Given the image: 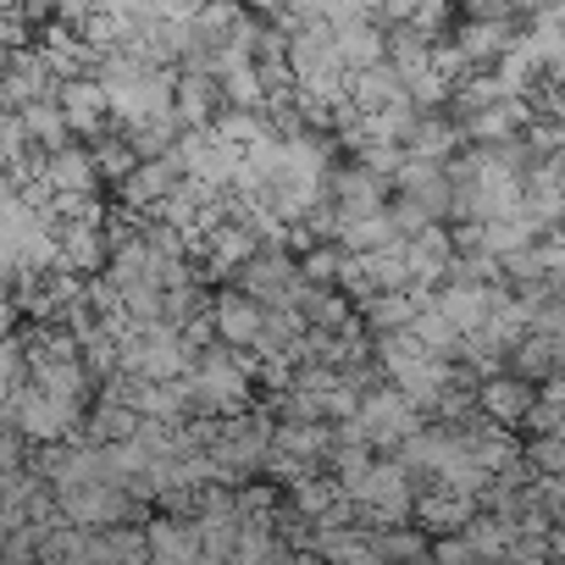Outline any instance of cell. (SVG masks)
<instances>
[{
	"mask_svg": "<svg viewBox=\"0 0 565 565\" xmlns=\"http://www.w3.org/2000/svg\"><path fill=\"white\" fill-rule=\"evenodd\" d=\"M145 532H150V565H194L205 554L200 515H156Z\"/></svg>",
	"mask_w": 565,
	"mask_h": 565,
	"instance_id": "5bb4252c",
	"label": "cell"
},
{
	"mask_svg": "<svg viewBox=\"0 0 565 565\" xmlns=\"http://www.w3.org/2000/svg\"><path fill=\"white\" fill-rule=\"evenodd\" d=\"M477 510H482V504H477L471 493H455V488H427V493L416 499V526H422L427 537H449V532H466Z\"/></svg>",
	"mask_w": 565,
	"mask_h": 565,
	"instance_id": "e0dca14e",
	"label": "cell"
},
{
	"mask_svg": "<svg viewBox=\"0 0 565 565\" xmlns=\"http://www.w3.org/2000/svg\"><path fill=\"white\" fill-rule=\"evenodd\" d=\"M433 559H438V565H482V559H477V548L466 543V532L433 537Z\"/></svg>",
	"mask_w": 565,
	"mask_h": 565,
	"instance_id": "74e56055",
	"label": "cell"
},
{
	"mask_svg": "<svg viewBox=\"0 0 565 565\" xmlns=\"http://www.w3.org/2000/svg\"><path fill=\"white\" fill-rule=\"evenodd\" d=\"M45 178H51V189L56 194H100V161H95V150H78V145H67V150H56V156H45Z\"/></svg>",
	"mask_w": 565,
	"mask_h": 565,
	"instance_id": "d6986e66",
	"label": "cell"
},
{
	"mask_svg": "<svg viewBox=\"0 0 565 565\" xmlns=\"http://www.w3.org/2000/svg\"><path fill=\"white\" fill-rule=\"evenodd\" d=\"M139 427H145V416H139L134 405H122V399L100 394V399L89 405L84 438H89V444H128V438H139Z\"/></svg>",
	"mask_w": 565,
	"mask_h": 565,
	"instance_id": "44dd1931",
	"label": "cell"
},
{
	"mask_svg": "<svg viewBox=\"0 0 565 565\" xmlns=\"http://www.w3.org/2000/svg\"><path fill=\"white\" fill-rule=\"evenodd\" d=\"M7 422H18L29 433V444H62V438H84V405L78 399H62V394H45L40 383H29L23 394L7 399Z\"/></svg>",
	"mask_w": 565,
	"mask_h": 565,
	"instance_id": "7a4b0ae2",
	"label": "cell"
},
{
	"mask_svg": "<svg viewBox=\"0 0 565 565\" xmlns=\"http://www.w3.org/2000/svg\"><path fill=\"white\" fill-rule=\"evenodd\" d=\"M328 194H333L339 216H383L394 205V178L372 172L366 161H350V167H333Z\"/></svg>",
	"mask_w": 565,
	"mask_h": 565,
	"instance_id": "52a82bcc",
	"label": "cell"
},
{
	"mask_svg": "<svg viewBox=\"0 0 565 565\" xmlns=\"http://www.w3.org/2000/svg\"><path fill=\"white\" fill-rule=\"evenodd\" d=\"M172 161L183 167V178H194V183H205V189H222V194H233V183H238V172H244V150L227 145V139H216L211 128H189V134L178 139Z\"/></svg>",
	"mask_w": 565,
	"mask_h": 565,
	"instance_id": "5b68a950",
	"label": "cell"
},
{
	"mask_svg": "<svg viewBox=\"0 0 565 565\" xmlns=\"http://www.w3.org/2000/svg\"><path fill=\"white\" fill-rule=\"evenodd\" d=\"M211 134H216V139H227V145H238V150H249L255 139H266V134H271V122H266V111L222 106V117L211 122Z\"/></svg>",
	"mask_w": 565,
	"mask_h": 565,
	"instance_id": "836d02e7",
	"label": "cell"
},
{
	"mask_svg": "<svg viewBox=\"0 0 565 565\" xmlns=\"http://www.w3.org/2000/svg\"><path fill=\"white\" fill-rule=\"evenodd\" d=\"M455 45L471 56L477 73H493L515 45H521V18H493V12H471L455 29Z\"/></svg>",
	"mask_w": 565,
	"mask_h": 565,
	"instance_id": "8992f818",
	"label": "cell"
},
{
	"mask_svg": "<svg viewBox=\"0 0 565 565\" xmlns=\"http://www.w3.org/2000/svg\"><path fill=\"white\" fill-rule=\"evenodd\" d=\"M62 111H67V122H73V134L78 139H100L106 134V122H111V89L100 84V78H62Z\"/></svg>",
	"mask_w": 565,
	"mask_h": 565,
	"instance_id": "4fadbf2b",
	"label": "cell"
},
{
	"mask_svg": "<svg viewBox=\"0 0 565 565\" xmlns=\"http://www.w3.org/2000/svg\"><path fill=\"white\" fill-rule=\"evenodd\" d=\"M372 548H377V559H388V565H416V559L433 554V537H427L416 521H405V526H377V532H372Z\"/></svg>",
	"mask_w": 565,
	"mask_h": 565,
	"instance_id": "484cf974",
	"label": "cell"
},
{
	"mask_svg": "<svg viewBox=\"0 0 565 565\" xmlns=\"http://www.w3.org/2000/svg\"><path fill=\"white\" fill-rule=\"evenodd\" d=\"M427 411L416 405V399H405L394 383H372L366 388V399H361V433H366V444L372 449H383V455H399L427 422H422Z\"/></svg>",
	"mask_w": 565,
	"mask_h": 565,
	"instance_id": "3957f363",
	"label": "cell"
},
{
	"mask_svg": "<svg viewBox=\"0 0 565 565\" xmlns=\"http://www.w3.org/2000/svg\"><path fill=\"white\" fill-rule=\"evenodd\" d=\"M526 466H532L537 477H565V438H559V433L532 438V444H526Z\"/></svg>",
	"mask_w": 565,
	"mask_h": 565,
	"instance_id": "e575fe53",
	"label": "cell"
},
{
	"mask_svg": "<svg viewBox=\"0 0 565 565\" xmlns=\"http://www.w3.org/2000/svg\"><path fill=\"white\" fill-rule=\"evenodd\" d=\"M222 95H227V106H244V111H266V106H271V89H266V78H260V62L233 67V73L222 78Z\"/></svg>",
	"mask_w": 565,
	"mask_h": 565,
	"instance_id": "d6a6232c",
	"label": "cell"
},
{
	"mask_svg": "<svg viewBox=\"0 0 565 565\" xmlns=\"http://www.w3.org/2000/svg\"><path fill=\"white\" fill-rule=\"evenodd\" d=\"M548 289H554V295H565V266H559V271L548 277Z\"/></svg>",
	"mask_w": 565,
	"mask_h": 565,
	"instance_id": "60d3db41",
	"label": "cell"
},
{
	"mask_svg": "<svg viewBox=\"0 0 565 565\" xmlns=\"http://www.w3.org/2000/svg\"><path fill=\"white\" fill-rule=\"evenodd\" d=\"M416 311H422V295H416V289H383V295H372V300L361 306V322H366L372 333H399V328L416 322Z\"/></svg>",
	"mask_w": 565,
	"mask_h": 565,
	"instance_id": "cb8c5ba5",
	"label": "cell"
},
{
	"mask_svg": "<svg viewBox=\"0 0 565 565\" xmlns=\"http://www.w3.org/2000/svg\"><path fill=\"white\" fill-rule=\"evenodd\" d=\"M29 150H34V139H29L23 111H7V122H0V156H7V167H23Z\"/></svg>",
	"mask_w": 565,
	"mask_h": 565,
	"instance_id": "d590c367",
	"label": "cell"
},
{
	"mask_svg": "<svg viewBox=\"0 0 565 565\" xmlns=\"http://www.w3.org/2000/svg\"><path fill=\"white\" fill-rule=\"evenodd\" d=\"M249 383H255V355H244L233 344H211V350H200V361L189 372V405H194V416H238V411H249Z\"/></svg>",
	"mask_w": 565,
	"mask_h": 565,
	"instance_id": "6da1fadb",
	"label": "cell"
},
{
	"mask_svg": "<svg viewBox=\"0 0 565 565\" xmlns=\"http://www.w3.org/2000/svg\"><path fill=\"white\" fill-rule=\"evenodd\" d=\"M350 255H377V249H388V244H399L405 233L394 227V216L383 211V216H339V233H333Z\"/></svg>",
	"mask_w": 565,
	"mask_h": 565,
	"instance_id": "603a6c76",
	"label": "cell"
},
{
	"mask_svg": "<svg viewBox=\"0 0 565 565\" xmlns=\"http://www.w3.org/2000/svg\"><path fill=\"white\" fill-rule=\"evenodd\" d=\"M211 322H216V339L222 344L255 355V344L266 333V306L249 300L244 289H222V295H211Z\"/></svg>",
	"mask_w": 565,
	"mask_h": 565,
	"instance_id": "9c48e42d",
	"label": "cell"
},
{
	"mask_svg": "<svg viewBox=\"0 0 565 565\" xmlns=\"http://www.w3.org/2000/svg\"><path fill=\"white\" fill-rule=\"evenodd\" d=\"M405 95H411V84H405V73H399L394 62L366 67V73H350V100H355L361 111H383V106H394V100H405Z\"/></svg>",
	"mask_w": 565,
	"mask_h": 565,
	"instance_id": "7402d4cb",
	"label": "cell"
},
{
	"mask_svg": "<svg viewBox=\"0 0 565 565\" xmlns=\"http://www.w3.org/2000/svg\"><path fill=\"white\" fill-rule=\"evenodd\" d=\"M548 548H554V559L565 565V526H554V532H548Z\"/></svg>",
	"mask_w": 565,
	"mask_h": 565,
	"instance_id": "ab89813d",
	"label": "cell"
},
{
	"mask_svg": "<svg viewBox=\"0 0 565 565\" xmlns=\"http://www.w3.org/2000/svg\"><path fill=\"white\" fill-rule=\"evenodd\" d=\"M23 122H29L34 150H45V156H56V150L73 145V122H67L62 100H34V106H23Z\"/></svg>",
	"mask_w": 565,
	"mask_h": 565,
	"instance_id": "d4e9b609",
	"label": "cell"
},
{
	"mask_svg": "<svg viewBox=\"0 0 565 565\" xmlns=\"http://www.w3.org/2000/svg\"><path fill=\"white\" fill-rule=\"evenodd\" d=\"M95 161H100V178L117 183V189L139 172V150H134L128 134H100V139H95Z\"/></svg>",
	"mask_w": 565,
	"mask_h": 565,
	"instance_id": "1f68e13d",
	"label": "cell"
},
{
	"mask_svg": "<svg viewBox=\"0 0 565 565\" xmlns=\"http://www.w3.org/2000/svg\"><path fill=\"white\" fill-rule=\"evenodd\" d=\"M411 333H416V339H422V344H427L433 355H444V361H460V339H466V333H460V328H455V322H449V317H444V311L433 306V300H427V306L416 311Z\"/></svg>",
	"mask_w": 565,
	"mask_h": 565,
	"instance_id": "f1b7e54d",
	"label": "cell"
},
{
	"mask_svg": "<svg viewBox=\"0 0 565 565\" xmlns=\"http://www.w3.org/2000/svg\"><path fill=\"white\" fill-rule=\"evenodd\" d=\"M405 255H411V282L416 289H433V282H449V266H455V227H427L416 238H405Z\"/></svg>",
	"mask_w": 565,
	"mask_h": 565,
	"instance_id": "2e32d148",
	"label": "cell"
},
{
	"mask_svg": "<svg viewBox=\"0 0 565 565\" xmlns=\"http://www.w3.org/2000/svg\"><path fill=\"white\" fill-rule=\"evenodd\" d=\"M227 95H222V78L211 73H178V117L183 128H211L222 117Z\"/></svg>",
	"mask_w": 565,
	"mask_h": 565,
	"instance_id": "ac0fdd59",
	"label": "cell"
},
{
	"mask_svg": "<svg viewBox=\"0 0 565 565\" xmlns=\"http://www.w3.org/2000/svg\"><path fill=\"white\" fill-rule=\"evenodd\" d=\"M388 62L405 73V84L416 78V73H427L433 67V40L427 34H416L411 23H399V29H388Z\"/></svg>",
	"mask_w": 565,
	"mask_h": 565,
	"instance_id": "4dcf8cb0",
	"label": "cell"
},
{
	"mask_svg": "<svg viewBox=\"0 0 565 565\" xmlns=\"http://www.w3.org/2000/svg\"><path fill=\"white\" fill-rule=\"evenodd\" d=\"M178 183H183V167H178L172 156L139 161V172L117 189V200H122V211H134V216H156V211L178 194Z\"/></svg>",
	"mask_w": 565,
	"mask_h": 565,
	"instance_id": "7c38bea8",
	"label": "cell"
},
{
	"mask_svg": "<svg viewBox=\"0 0 565 565\" xmlns=\"http://www.w3.org/2000/svg\"><path fill=\"white\" fill-rule=\"evenodd\" d=\"M510 372H521V377H532V383L559 377V339H548V333H526V339L510 350Z\"/></svg>",
	"mask_w": 565,
	"mask_h": 565,
	"instance_id": "4316f807",
	"label": "cell"
},
{
	"mask_svg": "<svg viewBox=\"0 0 565 565\" xmlns=\"http://www.w3.org/2000/svg\"><path fill=\"white\" fill-rule=\"evenodd\" d=\"M422 0H383V29H399V23H416Z\"/></svg>",
	"mask_w": 565,
	"mask_h": 565,
	"instance_id": "f35d334b",
	"label": "cell"
},
{
	"mask_svg": "<svg viewBox=\"0 0 565 565\" xmlns=\"http://www.w3.org/2000/svg\"><path fill=\"white\" fill-rule=\"evenodd\" d=\"M394 194H405L416 211H427V222L455 216V178H449L444 161H422V156H411L405 172L394 178Z\"/></svg>",
	"mask_w": 565,
	"mask_h": 565,
	"instance_id": "ba28073f",
	"label": "cell"
},
{
	"mask_svg": "<svg viewBox=\"0 0 565 565\" xmlns=\"http://www.w3.org/2000/svg\"><path fill=\"white\" fill-rule=\"evenodd\" d=\"M449 12H455V0H422V12H416V34H427L433 45H438V34L449 29Z\"/></svg>",
	"mask_w": 565,
	"mask_h": 565,
	"instance_id": "8d00e7d4",
	"label": "cell"
},
{
	"mask_svg": "<svg viewBox=\"0 0 565 565\" xmlns=\"http://www.w3.org/2000/svg\"><path fill=\"white\" fill-rule=\"evenodd\" d=\"M233 282H238L249 300H260L266 311H277V306H295L300 311V295H306V271H300V260L289 249H260L255 260H244L233 271Z\"/></svg>",
	"mask_w": 565,
	"mask_h": 565,
	"instance_id": "277c9868",
	"label": "cell"
},
{
	"mask_svg": "<svg viewBox=\"0 0 565 565\" xmlns=\"http://www.w3.org/2000/svg\"><path fill=\"white\" fill-rule=\"evenodd\" d=\"M521 532L510 526V521H499V515H488V510H477L471 515V526H466V543L477 548V559L482 565H504V554H510V543H515Z\"/></svg>",
	"mask_w": 565,
	"mask_h": 565,
	"instance_id": "83f0119b",
	"label": "cell"
},
{
	"mask_svg": "<svg viewBox=\"0 0 565 565\" xmlns=\"http://www.w3.org/2000/svg\"><path fill=\"white\" fill-rule=\"evenodd\" d=\"M559 438H565V433H559Z\"/></svg>",
	"mask_w": 565,
	"mask_h": 565,
	"instance_id": "b9f144b4",
	"label": "cell"
},
{
	"mask_svg": "<svg viewBox=\"0 0 565 565\" xmlns=\"http://www.w3.org/2000/svg\"><path fill=\"white\" fill-rule=\"evenodd\" d=\"M477 405H482L488 422H499V427L515 433V427H526L532 411H537V383L521 377V372H499V377H488V383L477 388Z\"/></svg>",
	"mask_w": 565,
	"mask_h": 565,
	"instance_id": "30bf717a",
	"label": "cell"
},
{
	"mask_svg": "<svg viewBox=\"0 0 565 565\" xmlns=\"http://www.w3.org/2000/svg\"><path fill=\"white\" fill-rule=\"evenodd\" d=\"M433 306H438L460 333H477V328H488V317H493V306H499V289H493V282H444V289L433 295Z\"/></svg>",
	"mask_w": 565,
	"mask_h": 565,
	"instance_id": "9a60e30c",
	"label": "cell"
},
{
	"mask_svg": "<svg viewBox=\"0 0 565 565\" xmlns=\"http://www.w3.org/2000/svg\"><path fill=\"white\" fill-rule=\"evenodd\" d=\"M111 227L106 222H62V271L73 277H100L111 271Z\"/></svg>",
	"mask_w": 565,
	"mask_h": 565,
	"instance_id": "8fae6325",
	"label": "cell"
},
{
	"mask_svg": "<svg viewBox=\"0 0 565 565\" xmlns=\"http://www.w3.org/2000/svg\"><path fill=\"white\" fill-rule=\"evenodd\" d=\"M333 34H339V56H344L350 73H366V67H383V62H388V29H383V23L355 18V23H344V29H333Z\"/></svg>",
	"mask_w": 565,
	"mask_h": 565,
	"instance_id": "ffe728a7",
	"label": "cell"
},
{
	"mask_svg": "<svg viewBox=\"0 0 565 565\" xmlns=\"http://www.w3.org/2000/svg\"><path fill=\"white\" fill-rule=\"evenodd\" d=\"M145 526H106L100 532V565H150V532Z\"/></svg>",
	"mask_w": 565,
	"mask_h": 565,
	"instance_id": "f546056e",
	"label": "cell"
}]
</instances>
